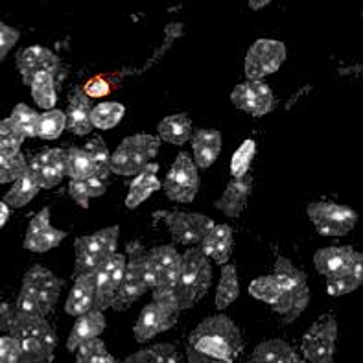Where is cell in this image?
<instances>
[{
    "instance_id": "6da1fadb",
    "label": "cell",
    "mask_w": 363,
    "mask_h": 363,
    "mask_svg": "<svg viewBox=\"0 0 363 363\" xmlns=\"http://www.w3.org/2000/svg\"><path fill=\"white\" fill-rule=\"evenodd\" d=\"M244 350L242 332L230 318L218 313L203 319L186 341L189 363H235Z\"/></svg>"
},
{
    "instance_id": "7a4b0ae2",
    "label": "cell",
    "mask_w": 363,
    "mask_h": 363,
    "mask_svg": "<svg viewBox=\"0 0 363 363\" xmlns=\"http://www.w3.org/2000/svg\"><path fill=\"white\" fill-rule=\"evenodd\" d=\"M0 332L17 340L18 363H52L54 359L57 336L46 318L23 313L15 304H0Z\"/></svg>"
},
{
    "instance_id": "3957f363",
    "label": "cell",
    "mask_w": 363,
    "mask_h": 363,
    "mask_svg": "<svg viewBox=\"0 0 363 363\" xmlns=\"http://www.w3.org/2000/svg\"><path fill=\"white\" fill-rule=\"evenodd\" d=\"M63 281L45 266H32L23 279V286L15 301V308L28 315L46 318L60 301Z\"/></svg>"
},
{
    "instance_id": "277c9868",
    "label": "cell",
    "mask_w": 363,
    "mask_h": 363,
    "mask_svg": "<svg viewBox=\"0 0 363 363\" xmlns=\"http://www.w3.org/2000/svg\"><path fill=\"white\" fill-rule=\"evenodd\" d=\"M273 275L279 279L281 284V299L272 306L273 312L281 315L282 323H294L310 304L306 275L286 257H277Z\"/></svg>"
},
{
    "instance_id": "5b68a950",
    "label": "cell",
    "mask_w": 363,
    "mask_h": 363,
    "mask_svg": "<svg viewBox=\"0 0 363 363\" xmlns=\"http://www.w3.org/2000/svg\"><path fill=\"white\" fill-rule=\"evenodd\" d=\"M212 284V266L199 247H190L181 255V269L175 286V308H192L194 304L205 297Z\"/></svg>"
},
{
    "instance_id": "8992f818",
    "label": "cell",
    "mask_w": 363,
    "mask_h": 363,
    "mask_svg": "<svg viewBox=\"0 0 363 363\" xmlns=\"http://www.w3.org/2000/svg\"><path fill=\"white\" fill-rule=\"evenodd\" d=\"M125 272L120 282L116 297L111 308L128 310L135 301H138L146 291L153 288V275L147 264V251L140 242H129L125 247Z\"/></svg>"
},
{
    "instance_id": "52a82bcc",
    "label": "cell",
    "mask_w": 363,
    "mask_h": 363,
    "mask_svg": "<svg viewBox=\"0 0 363 363\" xmlns=\"http://www.w3.org/2000/svg\"><path fill=\"white\" fill-rule=\"evenodd\" d=\"M147 264L153 275V301L174 308L175 312V286L179 279L181 255L174 245H159L147 251Z\"/></svg>"
},
{
    "instance_id": "ba28073f",
    "label": "cell",
    "mask_w": 363,
    "mask_h": 363,
    "mask_svg": "<svg viewBox=\"0 0 363 363\" xmlns=\"http://www.w3.org/2000/svg\"><path fill=\"white\" fill-rule=\"evenodd\" d=\"M161 150V138L147 133H138L124 138L111 153L109 168L111 174L116 175H137L153 161Z\"/></svg>"
},
{
    "instance_id": "9c48e42d",
    "label": "cell",
    "mask_w": 363,
    "mask_h": 363,
    "mask_svg": "<svg viewBox=\"0 0 363 363\" xmlns=\"http://www.w3.org/2000/svg\"><path fill=\"white\" fill-rule=\"evenodd\" d=\"M120 229L116 225L96 230L94 235L82 236L74 242L76 251V266L74 277L96 272L101 264L109 260L118 249Z\"/></svg>"
},
{
    "instance_id": "30bf717a",
    "label": "cell",
    "mask_w": 363,
    "mask_h": 363,
    "mask_svg": "<svg viewBox=\"0 0 363 363\" xmlns=\"http://www.w3.org/2000/svg\"><path fill=\"white\" fill-rule=\"evenodd\" d=\"M306 212L319 235L330 238L347 236L358 223V212L340 203L313 201L310 203Z\"/></svg>"
},
{
    "instance_id": "8fae6325",
    "label": "cell",
    "mask_w": 363,
    "mask_h": 363,
    "mask_svg": "<svg viewBox=\"0 0 363 363\" xmlns=\"http://www.w3.org/2000/svg\"><path fill=\"white\" fill-rule=\"evenodd\" d=\"M337 343V321L334 315H323L306 330L301 341L303 358L310 363H334Z\"/></svg>"
},
{
    "instance_id": "7c38bea8",
    "label": "cell",
    "mask_w": 363,
    "mask_h": 363,
    "mask_svg": "<svg viewBox=\"0 0 363 363\" xmlns=\"http://www.w3.org/2000/svg\"><path fill=\"white\" fill-rule=\"evenodd\" d=\"M166 198L175 203H192L199 192L198 166L189 153L181 152L175 157L170 172L162 183Z\"/></svg>"
},
{
    "instance_id": "4fadbf2b",
    "label": "cell",
    "mask_w": 363,
    "mask_h": 363,
    "mask_svg": "<svg viewBox=\"0 0 363 363\" xmlns=\"http://www.w3.org/2000/svg\"><path fill=\"white\" fill-rule=\"evenodd\" d=\"M155 220L164 221L175 244L192 245V247L201 244V240L214 225L212 218L198 212L161 211L155 212Z\"/></svg>"
},
{
    "instance_id": "5bb4252c",
    "label": "cell",
    "mask_w": 363,
    "mask_h": 363,
    "mask_svg": "<svg viewBox=\"0 0 363 363\" xmlns=\"http://www.w3.org/2000/svg\"><path fill=\"white\" fill-rule=\"evenodd\" d=\"M286 61V45L277 39H258L245 55V76L251 82H262L275 74Z\"/></svg>"
},
{
    "instance_id": "9a60e30c",
    "label": "cell",
    "mask_w": 363,
    "mask_h": 363,
    "mask_svg": "<svg viewBox=\"0 0 363 363\" xmlns=\"http://www.w3.org/2000/svg\"><path fill=\"white\" fill-rule=\"evenodd\" d=\"M125 253L116 251L109 260L101 264L96 272H92V281H94V290H96V310H107L113 306V301L116 297V291L120 288V282L124 279L125 272Z\"/></svg>"
},
{
    "instance_id": "2e32d148",
    "label": "cell",
    "mask_w": 363,
    "mask_h": 363,
    "mask_svg": "<svg viewBox=\"0 0 363 363\" xmlns=\"http://www.w3.org/2000/svg\"><path fill=\"white\" fill-rule=\"evenodd\" d=\"M230 100L238 107L251 116H264L275 109V94L272 87L264 82H247L240 83L230 92Z\"/></svg>"
},
{
    "instance_id": "e0dca14e",
    "label": "cell",
    "mask_w": 363,
    "mask_h": 363,
    "mask_svg": "<svg viewBox=\"0 0 363 363\" xmlns=\"http://www.w3.org/2000/svg\"><path fill=\"white\" fill-rule=\"evenodd\" d=\"M177 315H179V312H175L170 306L152 301L138 313V319L133 327L135 340L138 343H146L162 332L170 330L177 323Z\"/></svg>"
},
{
    "instance_id": "ac0fdd59",
    "label": "cell",
    "mask_w": 363,
    "mask_h": 363,
    "mask_svg": "<svg viewBox=\"0 0 363 363\" xmlns=\"http://www.w3.org/2000/svg\"><path fill=\"white\" fill-rule=\"evenodd\" d=\"M67 236H69L67 230L55 229L52 225L50 208L46 207L32 218L23 245L24 249L32 251V253H46V251L57 247Z\"/></svg>"
},
{
    "instance_id": "d6986e66",
    "label": "cell",
    "mask_w": 363,
    "mask_h": 363,
    "mask_svg": "<svg viewBox=\"0 0 363 363\" xmlns=\"http://www.w3.org/2000/svg\"><path fill=\"white\" fill-rule=\"evenodd\" d=\"M28 172L35 177L41 189H54L67 175V159L65 152L60 147H48L28 162Z\"/></svg>"
},
{
    "instance_id": "ffe728a7",
    "label": "cell",
    "mask_w": 363,
    "mask_h": 363,
    "mask_svg": "<svg viewBox=\"0 0 363 363\" xmlns=\"http://www.w3.org/2000/svg\"><path fill=\"white\" fill-rule=\"evenodd\" d=\"M17 69L23 76V82L30 85L32 78L39 72H50L57 76L61 70L60 55L45 48V46H28L17 54Z\"/></svg>"
},
{
    "instance_id": "44dd1931",
    "label": "cell",
    "mask_w": 363,
    "mask_h": 363,
    "mask_svg": "<svg viewBox=\"0 0 363 363\" xmlns=\"http://www.w3.org/2000/svg\"><path fill=\"white\" fill-rule=\"evenodd\" d=\"M251 192H253V175L247 174L244 177H235L227 184L223 196L216 201V208L225 216L238 218L247 207Z\"/></svg>"
},
{
    "instance_id": "7402d4cb",
    "label": "cell",
    "mask_w": 363,
    "mask_h": 363,
    "mask_svg": "<svg viewBox=\"0 0 363 363\" xmlns=\"http://www.w3.org/2000/svg\"><path fill=\"white\" fill-rule=\"evenodd\" d=\"M233 244H235L233 242V229L225 223H214L212 229L205 235V238L201 240L199 249L208 260H214L220 266H225L229 262L230 255H233Z\"/></svg>"
},
{
    "instance_id": "603a6c76",
    "label": "cell",
    "mask_w": 363,
    "mask_h": 363,
    "mask_svg": "<svg viewBox=\"0 0 363 363\" xmlns=\"http://www.w3.org/2000/svg\"><path fill=\"white\" fill-rule=\"evenodd\" d=\"M363 284V253L356 251L352 260L341 272L327 279V294L330 297H343L356 291Z\"/></svg>"
},
{
    "instance_id": "cb8c5ba5",
    "label": "cell",
    "mask_w": 363,
    "mask_h": 363,
    "mask_svg": "<svg viewBox=\"0 0 363 363\" xmlns=\"http://www.w3.org/2000/svg\"><path fill=\"white\" fill-rule=\"evenodd\" d=\"M107 321L106 315L101 310L92 308L91 312L83 313L79 318H76L72 330L69 334V340H67V349L70 352H76L79 345H83L85 341H91L94 337H100L101 332L106 330Z\"/></svg>"
},
{
    "instance_id": "d4e9b609",
    "label": "cell",
    "mask_w": 363,
    "mask_h": 363,
    "mask_svg": "<svg viewBox=\"0 0 363 363\" xmlns=\"http://www.w3.org/2000/svg\"><path fill=\"white\" fill-rule=\"evenodd\" d=\"M194 152V162L201 170H208L214 162H216L218 155L221 153V133L216 129H198L196 133L190 137Z\"/></svg>"
},
{
    "instance_id": "484cf974",
    "label": "cell",
    "mask_w": 363,
    "mask_h": 363,
    "mask_svg": "<svg viewBox=\"0 0 363 363\" xmlns=\"http://www.w3.org/2000/svg\"><path fill=\"white\" fill-rule=\"evenodd\" d=\"M157 172H159V164L150 162L143 172H138L135 175V179L129 184L128 196H125V207L129 211H135L137 207H140L152 194L159 192L162 189V183L157 177Z\"/></svg>"
},
{
    "instance_id": "4316f807",
    "label": "cell",
    "mask_w": 363,
    "mask_h": 363,
    "mask_svg": "<svg viewBox=\"0 0 363 363\" xmlns=\"http://www.w3.org/2000/svg\"><path fill=\"white\" fill-rule=\"evenodd\" d=\"M94 303H96V290H94L92 273L74 277V286L65 303V312L72 318H79L83 313L91 312Z\"/></svg>"
},
{
    "instance_id": "83f0119b",
    "label": "cell",
    "mask_w": 363,
    "mask_h": 363,
    "mask_svg": "<svg viewBox=\"0 0 363 363\" xmlns=\"http://www.w3.org/2000/svg\"><path fill=\"white\" fill-rule=\"evenodd\" d=\"M91 98L85 94L82 87L74 89L72 96H70L69 111L65 113L67 115V129H70L78 137H85V135L91 133Z\"/></svg>"
},
{
    "instance_id": "f1b7e54d",
    "label": "cell",
    "mask_w": 363,
    "mask_h": 363,
    "mask_svg": "<svg viewBox=\"0 0 363 363\" xmlns=\"http://www.w3.org/2000/svg\"><path fill=\"white\" fill-rule=\"evenodd\" d=\"M356 249L352 245H332V247L319 249L313 255V266L315 272L323 277H332L341 272L347 264L352 260Z\"/></svg>"
},
{
    "instance_id": "f546056e",
    "label": "cell",
    "mask_w": 363,
    "mask_h": 363,
    "mask_svg": "<svg viewBox=\"0 0 363 363\" xmlns=\"http://www.w3.org/2000/svg\"><path fill=\"white\" fill-rule=\"evenodd\" d=\"M249 363H304V359L284 340H267L255 347Z\"/></svg>"
},
{
    "instance_id": "4dcf8cb0",
    "label": "cell",
    "mask_w": 363,
    "mask_h": 363,
    "mask_svg": "<svg viewBox=\"0 0 363 363\" xmlns=\"http://www.w3.org/2000/svg\"><path fill=\"white\" fill-rule=\"evenodd\" d=\"M159 138L174 146H183L192 137V120L189 115L179 113V115H170L162 118L157 125Z\"/></svg>"
},
{
    "instance_id": "1f68e13d",
    "label": "cell",
    "mask_w": 363,
    "mask_h": 363,
    "mask_svg": "<svg viewBox=\"0 0 363 363\" xmlns=\"http://www.w3.org/2000/svg\"><path fill=\"white\" fill-rule=\"evenodd\" d=\"M39 190H41V186L35 181V177L30 172H26L15 183H11V189L4 196V203L9 208H23L35 198Z\"/></svg>"
},
{
    "instance_id": "d6a6232c",
    "label": "cell",
    "mask_w": 363,
    "mask_h": 363,
    "mask_svg": "<svg viewBox=\"0 0 363 363\" xmlns=\"http://www.w3.org/2000/svg\"><path fill=\"white\" fill-rule=\"evenodd\" d=\"M28 87L32 89V98L37 107L45 111L54 109L57 104V94H55V76L50 72L35 74Z\"/></svg>"
},
{
    "instance_id": "836d02e7",
    "label": "cell",
    "mask_w": 363,
    "mask_h": 363,
    "mask_svg": "<svg viewBox=\"0 0 363 363\" xmlns=\"http://www.w3.org/2000/svg\"><path fill=\"white\" fill-rule=\"evenodd\" d=\"M240 295V281H238V272L235 266L225 264L221 269L220 284L216 288V308L225 310L227 306L235 303Z\"/></svg>"
},
{
    "instance_id": "e575fe53",
    "label": "cell",
    "mask_w": 363,
    "mask_h": 363,
    "mask_svg": "<svg viewBox=\"0 0 363 363\" xmlns=\"http://www.w3.org/2000/svg\"><path fill=\"white\" fill-rule=\"evenodd\" d=\"M122 363H179V354L172 343H157L128 356Z\"/></svg>"
},
{
    "instance_id": "d590c367",
    "label": "cell",
    "mask_w": 363,
    "mask_h": 363,
    "mask_svg": "<svg viewBox=\"0 0 363 363\" xmlns=\"http://www.w3.org/2000/svg\"><path fill=\"white\" fill-rule=\"evenodd\" d=\"M83 150L89 153L92 161V175H96L100 179L109 181L111 175V168H109V161H111V152L107 144L104 143V138L101 137H92Z\"/></svg>"
},
{
    "instance_id": "8d00e7d4",
    "label": "cell",
    "mask_w": 363,
    "mask_h": 363,
    "mask_svg": "<svg viewBox=\"0 0 363 363\" xmlns=\"http://www.w3.org/2000/svg\"><path fill=\"white\" fill-rule=\"evenodd\" d=\"M125 107L118 101H104L92 107L91 111V124L96 129H113L120 124V120L124 118Z\"/></svg>"
},
{
    "instance_id": "74e56055",
    "label": "cell",
    "mask_w": 363,
    "mask_h": 363,
    "mask_svg": "<svg viewBox=\"0 0 363 363\" xmlns=\"http://www.w3.org/2000/svg\"><path fill=\"white\" fill-rule=\"evenodd\" d=\"M67 129V115L60 109H50L39 113L37 137L43 140H55Z\"/></svg>"
},
{
    "instance_id": "f35d334b",
    "label": "cell",
    "mask_w": 363,
    "mask_h": 363,
    "mask_svg": "<svg viewBox=\"0 0 363 363\" xmlns=\"http://www.w3.org/2000/svg\"><path fill=\"white\" fill-rule=\"evenodd\" d=\"M249 294L253 295L255 299L260 301V303H266L269 306L281 299V284H279V279L275 275H264L255 279L251 284H249Z\"/></svg>"
},
{
    "instance_id": "ab89813d",
    "label": "cell",
    "mask_w": 363,
    "mask_h": 363,
    "mask_svg": "<svg viewBox=\"0 0 363 363\" xmlns=\"http://www.w3.org/2000/svg\"><path fill=\"white\" fill-rule=\"evenodd\" d=\"M67 159V175L70 179H85L92 174V161L83 147H69L65 152Z\"/></svg>"
},
{
    "instance_id": "60d3db41",
    "label": "cell",
    "mask_w": 363,
    "mask_h": 363,
    "mask_svg": "<svg viewBox=\"0 0 363 363\" xmlns=\"http://www.w3.org/2000/svg\"><path fill=\"white\" fill-rule=\"evenodd\" d=\"M9 120L13 122L15 128L21 131L26 138L37 137V122H39V113L35 109H32L26 104H17L11 111V116Z\"/></svg>"
},
{
    "instance_id": "b9f144b4",
    "label": "cell",
    "mask_w": 363,
    "mask_h": 363,
    "mask_svg": "<svg viewBox=\"0 0 363 363\" xmlns=\"http://www.w3.org/2000/svg\"><path fill=\"white\" fill-rule=\"evenodd\" d=\"M24 140H26V137L15 128L11 120L4 118L0 122V155H15V153H18Z\"/></svg>"
},
{
    "instance_id": "7bdbcfd3",
    "label": "cell",
    "mask_w": 363,
    "mask_h": 363,
    "mask_svg": "<svg viewBox=\"0 0 363 363\" xmlns=\"http://www.w3.org/2000/svg\"><path fill=\"white\" fill-rule=\"evenodd\" d=\"M255 153H257V143L253 138L244 140L242 146L235 152L233 159H230V174H233V177H244V175L249 174Z\"/></svg>"
},
{
    "instance_id": "ee69618b",
    "label": "cell",
    "mask_w": 363,
    "mask_h": 363,
    "mask_svg": "<svg viewBox=\"0 0 363 363\" xmlns=\"http://www.w3.org/2000/svg\"><path fill=\"white\" fill-rule=\"evenodd\" d=\"M26 172L28 161L21 152L15 155H0V184L15 183Z\"/></svg>"
},
{
    "instance_id": "f6af8a7d",
    "label": "cell",
    "mask_w": 363,
    "mask_h": 363,
    "mask_svg": "<svg viewBox=\"0 0 363 363\" xmlns=\"http://www.w3.org/2000/svg\"><path fill=\"white\" fill-rule=\"evenodd\" d=\"M107 354L109 352H107L106 343L100 337H94L76 349V363H101Z\"/></svg>"
},
{
    "instance_id": "bcb514c9",
    "label": "cell",
    "mask_w": 363,
    "mask_h": 363,
    "mask_svg": "<svg viewBox=\"0 0 363 363\" xmlns=\"http://www.w3.org/2000/svg\"><path fill=\"white\" fill-rule=\"evenodd\" d=\"M69 196L72 201H76L82 208H89L92 196L89 190V184L85 179H70L69 183Z\"/></svg>"
},
{
    "instance_id": "7dc6e473",
    "label": "cell",
    "mask_w": 363,
    "mask_h": 363,
    "mask_svg": "<svg viewBox=\"0 0 363 363\" xmlns=\"http://www.w3.org/2000/svg\"><path fill=\"white\" fill-rule=\"evenodd\" d=\"M21 359V349L15 337L0 336V363H18Z\"/></svg>"
},
{
    "instance_id": "c3c4849f",
    "label": "cell",
    "mask_w": 363,
    "mask_h": 363,
    "mask_svg": "<svg viewBox=\"0 0 363 363\" xmlns=\"http://www.w3.org/2000/svg\"><path fill=\"white\" fill-rule=\"evenodd\" d=\"M18 37H21L18 30H15V28L8 26V24L0 21V63L6 60V55L9 54V50L17 45Z\"/></svg>"
},
{
    "instance_id": "681fc988",
    "label": "cell",
    "mask_w": 363,
    "mask_h": 363,
    "mask_svg": "<svg viewBox=\"0 0 363 363\" xmlns=\"http://www.w3.org/2000/svg\"><path fill=\"white\" fill-rule=\"evenodd\" d=\"M85 94H87L89 98H101V96H106V94H109L111 91V85L107 79L104 78H94L91 79V82L85 85Z\"/></svg>"
},
{
    "instance_id": "f907efd6",
    "label": "cell",
    "mask_w": 363,
    "mask_h": 363,
    "mask_svg": "<svg viewBox=\"0 0 363 363\" xmlns=\"http://www.w3.org/2000/svg\"><path fill=\"white\" fill-rule=\"evenodd\" d=\"M9 220V207L4 201H0V229L8 223Z\"/></svg>"
},
{
    "instance_id": "816d5d0a",
    "label": "cell",
    "mask_w": 363,
    "mask_h": 363,
    "mask_svg": "<svg viewBox=\"0 0 363 363\" xmlns=\"http://www.w3.org/2000/svg\"><path fill=\"white\" fill-rule=\"evenodd\" d=\"M269 2H272V0H249V8L255 9V11H258V9L266 8Z\"/></svg>"
},
{
    "instance_id": "f5cc1de1",
    "label": "cell",
    "mask_w": 363,
    "mask_h": 363,
    "mask_svg": "<svg viewBox=\"0 0 363 363\" xmlns=\"http://www.w3.org/2000/svg\"><path fill=\"white\" fill-rule=\"evenodd\" d=\"M101 363H118V362H116V359L113 358V356H111V354H107L106 359H104V362H101Z\"/></svg>"
},
{
    "instance_id": "db71d44e",
    "label": "cell",
    "mask_w": 363,
    "mask_h": 363,
    "mask_svg": "<svg viewBox=\"0 0 363 363\" xmlns=\"http://www.w3.org/2000/svg\"><path fill=\"white\" fill-rule=\"evenodd\" d=\"M212 363H223V362H212Z\"/></svg>"
}]
</instances>
